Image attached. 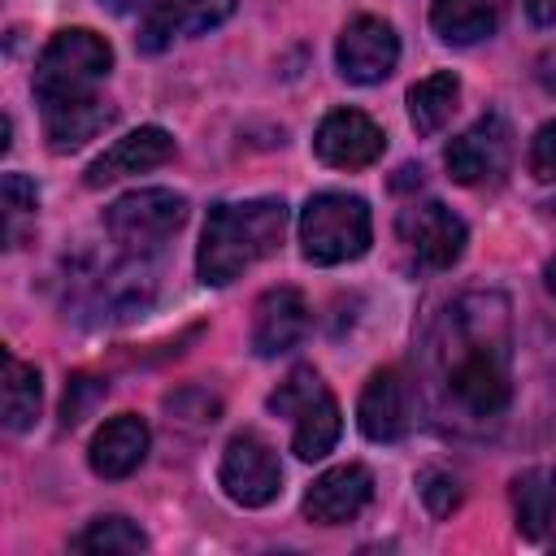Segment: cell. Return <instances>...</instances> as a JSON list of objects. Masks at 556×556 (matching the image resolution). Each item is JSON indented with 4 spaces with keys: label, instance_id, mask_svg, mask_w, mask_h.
I'll use <instances>...</instances> for the list:
<instances>
[{
    "label": "cell",
    "instance_id": "12",
    "mask_svg": "<svg viewBox=\"0 0 556 556\" xmlns=\"http://www.w3.org/2000/svg\"><path fill=\"white\" fill-rule=\"evenodd\" d=\"M387 135L374 117H365L361 109H334L321 117L317 135H313V152L317 161H326L330 169H365L382 156Z\"/></svg>",
    "mask_w": 556,
    "mask_h": 556
},
{
    "label": "cell",
    "instance_id": "25",
    "mask_svg": "<svg viewBox=\"0 0 556 556\" xmlns=\"http://www.w3.org/2000/svg\"><path fill=\"white\" fill-rule=\"evenodd\" d=\"M530 174L539 182H556V122L539 126V135L530 139Z\"/></svg>",
    "mask_w": 556,
    "mask_h": 556
},
{
    "label": "cell",
    "instance_id": "5",
    "mask_svg": "<svg viewBox=\"0 0 556 556\" xmlns=\"http://www.w3.org/2000/svg\"><path fill=\"white\" fill-rule=\"evenodd\" d=\"M269 413L291 417V452L300 460H321L334 452L343 417H339V404L317 369H308V365L291 369L278 382V391L269 395Z\"/></svg>",
    "mask_w": 556,
    "mask_h": 556
},
{
    "label": "cell",
    "instance_id": "27",
    "mask_svg": "<svg viewBox=\"0 0 556 556\" xmlns=\"http://www.w3.org/2000/svg\"><path fill=\"white\" fill-rule=\"evenodd\" d=\"M0 191H4L9 217H22V213H35V208H39V191H35V182H30L26 174H4Z\"/></svg>",
    "mask_w": 556,
    "mask_h": 556
},
{
    "label": "cell",
    "instance_id": "28",
    "mask_svg": "<svg viewBox=\"0 0 556 556\" xmlns=\"http://www.w3.org/2000/svg\"><path fill=\"white\" fill-rule=\"evenodd\" d=\"M534 78H539V87H543V91H552V96H556V48L539 52V61H534Z\"/></svg>",
    "mask_w": 556,
    "mask_h": 556
},
{
    "label": "cell",
    "instance_id": "17",
    "mask_svg": "<svg viewBox=\"0 0 556 556\" xmlns=\"http://www.w3.org/2000/svg\"><path fill=\"white\" fill-rule=\"evenodd\" d=\"M43 113V139L52 152H74L87 139H96L104 126H113L117 109L100 96H78V100H56V104H39Z\"/></svg>",
    "mask_w": 556,
    "mask_h": 556
},
{
    "label": "cell",
    "instance_id": "26",
    "mask_svg": "<svg viewBox=\"0 0 556 556\" xmlns=\"http://www.w3.org/2000/svg\"><path fill=\"white\" fill-rule=\"evenodd\" d=\"M421 500L430 504L434 517H443V513H452V508L460 504V486H456V478H447V473H426V478H421Z\"/></svg>",
    "mask_w": 556,
    "mask_h": 556
},
{
    "label": "cell",
    "instance_id": "11",
    "mask_svg": "<svg viewBox=\"0 0 556 556\" xmlns=\"http://www.w3.org/2000/svg\"><path fill=\"white\" fill-rule=\"evenodd\" d=\"M334 61L348 83H361V87L382 83L400 61V35L382 17H356L343 26L334 43Z\"/></svg>",
    "mask_w": 556,
    "mask_h": 556
},
{
    "label": "cell",
    "instance_id": "3",
    "mask_svg": "<svg viewBox=\"0 0 556 556\" xmlns=\"http://www.w3.org/2000/svg\"><path fill=\"white\" fill-rule=\"evenodd\" d=\"M109 70H113V48L104 35H96L87 26L56 30L35 61V96H39V104L96 96V83Z\"/></svg>",
    "mask_w": 556,
    "mask_h": 556
},
{
    "label": "cell",
    "instance_id": "10",
    "mask_svg": "<svg viewBox=\"0 0 556 556\" xmlns=\"http://www.w3.org/2000/svg\"><path fill=\"white\" fill-rule=\"evenodd\" d=\"M413 417H417V395H413V382L400 374V369H378L369 374L361 400H356V426L365 439L374 443H395L413 430Z\"/></svg>",
    "mask_w": 556,
    "mask_h": 556
},
{
    "label": "cell",
    "instance_id": "6",
    "mask_svg": "<svg viewBox=\"0 0 556 556\" xmlns=\"http://www.w3.org/2000/svg\"><path fill=\"white\" fill-rule=\"evenodd\" d=\"M182 222H187V195H178L169 187H139V191L117 195L104 208V230L130 256L156 252L165 239H174L182 230Z\"/></svg>",
    "mask_w": 556,
    "mask_h": 556
},
{
    "label": "cell",
    "instance_id": "23",
    "mask_svg": "<svg viewBox=\"0 0 556 556\" xmlns=\"http://www.w3.org/2000/svg\"><path fill=\"white\" fill-rule=\"evenodd\" d=\"M513 504H517V530L530 534V539H539V534L547 530V521H552L556 491L543 486V473L530 469V473H521V478L513 482Z\"/></svg>",
    "mask_w": 556,
    "mask_h": 556
},
{
    "label": "cell",
    "instance_id": "7",
    "mask_svg": "<svg viewBox=\"0 0 556 556\" xmlns=\"http://www.w3.org/2000/svg\"><path fill=\"white\" fill-rule=\"evenodd\" d=\"M217 482L239 508H265L282 491V465H278V456L265 439L243 430L222 447Z\"/></svg>",
    "mask_w": 556,
    "mask_h": 556
},
{
    "label": "cell",
    "instance_id": "18",
    "mask_svg": "<svg viewBox=\"0 0 556 556\" xmlns=\"http://www.w3.org/2000/svg\"><path fill=\"white\" fill-rule=\"evenodd\" d=\"M148 443H152L148 421L135 417V413H122V417H113V421H104V426L96 430L87 460H91V469H96L100 478H126V473H135V469L143 465Z\"/></svg>",
    "mask_w": 556,
    "mask_h": 556
},
{
    "label": "cell",
    "instance_id": "2",
    "mask_svg": "<svg viewBox=\"0 0 556 556\" xmlns=\"http://www.w3.org/2000/svg\"><path fill=\"white\" fill-rule=\"evenodd\" d=\"M287 230V204L274 195L256 200H222L208 208L195 274L204 287H226L239 274H248L256 261L274 256Z\"/></svg>",
    "mask_w": 556,
    "mask_h": 556
},
{
    "label": "cell",
    "instance_id": "32",
    "mask_svg": "<svg viewBox=\"0 0 556 556\" xmlns=\"http://www.w3.org/2000/svg\"><path fill=\"white\" fill-rule=\"evenodd\" d=\"M552 491H556V473H552Z\"/></svg>",
    "mask_w": 556,
    "mask_h": 556
},
{
    "label": "cell",
    "instance_id": "16",
    "mask_svg": "<svg viewBox=\"0 0 556 556\" xmlns=\"http://www.w3.org/2000/svg\"><path fill=\"white\" fill-rule=\"evenodd\" d=\"M174 156V139L161 130V126H139L130 135H122L113 148H104L91 165H87V187H104V182H117L126 174H143V169H156Z\"/></svg>",
    "mask_w": 556,
    "mask_h": 556
},
{
    "label": "cell",
    "instance_id": "19",
    "mask_svg": "<svg viewBox=\"0 0 556 556\" xmlns=\"http://www.w3.org/2000/svg\"><path fill=\"white\" fill-rule=\"evenodd\" d=\"M430 26L443 43L469 48L500 26V0H434L430 4Z\"/></svg>",
    "mask_w": 556,
    "mask_h": 556
},
{
    "label": "cell",
    "instance_id": "24",
    "mask_svg": "<svg viewBox=\"0 0 556 556\" xmlns=\"http://www.w3.org/2000/svg\"><path fill=\"white\" fill-rule=\"evenodd\" d=\"M104 382L100 378H87V374H78L70 387H65V404H61V421L65 426H78L83 417H87V408L96 404V400H104Z\"/></svg>",
    "mask_w": 556,
    "mask_h": 556
},
{
    "label": "cell",
    "instance_id": "15",
    "mask_svg": "<svg viewBox=\"0 0 556 556\" xmlns=\"http://www.w3.org/2000/svg\"><path fill=\"white\" fill-rule=\"evenodd\" d=\"M308 304L295 287H274L256 300V317H252V352L256 356H278L291 352L304 334H308Z\"/></svg>",
    "mask_w": 556,
    "mask_h": 556
},
{
    "label": "cell",
    "instance_id": "8",
    "mask_svg": "<svg viewBox=\"0 0 556 556\" xmlns=\"http://www.w3.org/2000/svg\"><path fill=\"white\" fill-rule=\"evenodd\" d=\"M395 230H400V243L430 269H452L469 243V230L465 222L439 204V200H421V204H408L400 208L395 217Z\"/></svg>",
    "mask_w": 556,
    "mask_h": 556
},
{
    "label": "cell",
    "instance_id": "31",
    "mask_svg": "<svg viewBox=\"0 0 556 556\" xmlns=\"http://www.w3.org/2000/svg\"><path fill=\"white\" fill-rule=\"evenodd\" d=\"M547 291H552V295H556V256H552V261H547Z\"/></svg>",
    "mask_w": 556,
    "mask_h": 556
},
{
    "label": "cell",
    "instance_id": "13",
    "mask_svg": "<svg viewBox=\"0 0 556 556\" xmlns=\"http://www.w3.org/2000/svg\"><path fill=\"white\" fill-rule=\"evenodd\" d=\"M239 0H156L139 26V48L143 52H165L174 39L204 35L222 26L235 13Z\"/></svg>",
    "mask_w": 556,
    "mask_h": 556
},
{
    "label": "cell",
    "instance_id": "1",
    "mask_svg": "<svg viewBox=\"0 0 556 556\" xmlns=\"http://www.w3.org/2000/svg\"><path fill=\"white\" fill-rule=\"evenodd\" d=\"M439 382L443 400L469 417L491 421L508 408V300L495 291L460 295L447 308L439 343Z\"/></svg>",
    "mask_w": 556,
    "mask_h": 556
},
{
    "label": "cell",
    "instance_id": "33",
    "mask_svg": "<svg viewBox=\"0 0 556 556\" xmlns=\"http://www.w3.org/2000/svg\"><path fill=\"white\" fill-rule=\"evenodd\" d=\"M552 213H556V204H552Z\"/></svg>",
    "mask_w": 556,
    "mask_h": 556
},
{
    "label": "cell",
    "instance_id": "14",
    "mask_svg": "<svg viewBox=\"0 0 556 556\" xmlns=\"http://www.w3.org/2000/svg\"><path fill=\"white\" fill-rule=\"evenodd\" d=\"M374 500V478L365 465H334L304 491V517L313 526H343Z\"/></svg>",
    "mask_w": 556,
    "mask_h": 556
},
{
    "label": "cell",
    "instance_id": "9",
    "mask_svg": "<svg viewBox=\"0 0 556 556\" xmlns=\"http://www.w3.org/2000/svg\"><path fill=\"white\" fill-rule=\"evenodd\" d=\"M508 156H513V130L500 113H486L478 117L465 135H456L443 152L447 161V174L460 182V187H482V182H495L504 169H508Z\"/></svg>",
    "mask_w": 556,
    "mask_h": 556
},
{
    "label": "cell",
    "instance_id": "4",
    "mask_svg": "<svg viewBox=\"0 0 556 556\" xmlns=\"http://www.w3.org/2000/svg\"><path fill=\"white\" fill-rule=\"evenodd\" d=\"M369 204L348 191H321L300 213V252L313 265H343L369 252Z\"/></svg>",
    "mask_w": 556,
    "mask_h": 556
},
{
    "label": "cell",
    "instance_id": "22",
    "mask_svg": "<svg viewBox=\"0 0 556 556\" xmlns=\"http://www.w3.org/2000/svg\"><path fill=\"white\" fill-rule=\"evenodd\" d=\"M70 547L74 552H143L148 547V534L130 517L109 513V517H96L83 534H74Z\"/></svg>",
    "mask_w": 556,
    "mask_h": 556
},
{
    "label": "cell",
    "instance_id": "30",
    "mask_svg": "<svg viewBox=\"0 0 556 556\" xmlns=\"http://www.w3.org/2000/svg\"><path fill=\"white\" fill-rule=\"evenodd\" d=\"M100 4H104L109 13H135V9L143 4V0H100Z\"/></svg>",
    "mask_w": 556,
    "mask_h": 556
},
{
    "label": "cell",
    "instance_id": "20",
    "mask_svg": "<svg viewBox=\"0 0 556 556\" xmlns=\"http://www.w3.org/2000/svg\"><path fill=\"white\" fill-rule=\"evenodd\" d=\"M460 104V78L452 70H439L408 87V122L417 135H439Z\"/></svg>",
    "mask_w": 556,
    "mask_h": 556
},
{
    "label": "cell",
    "instance_id": "29",
    "mask_svg": "<svg viewBox=\"0 0 556 556\" xmlns=\"http://www.w3.org/2000/svg\"><path fill=\"white\" fill-rule=\"evenodd\" d=\"M534 26H556V0H521Z\"/></svg>",
    "mask_w": 556,
    "mask_h": 556
},
{
    "label": "cell",
    "instance_id": "21",
    "mask_svg": "<svg viewBox=\"0 0 556 556\" xmlns=\"http://www.w3.org/2000/svg\"><path fill=\"white\" fill-rule=\"evenodd\" d=\"M4 430L22 434L35 426L39 417V404H43V382H39V369L17 361L13 352H4Z\"/></svg>",
    "mask_w": 556,
    "mask_h": 556
}]
</instances>
